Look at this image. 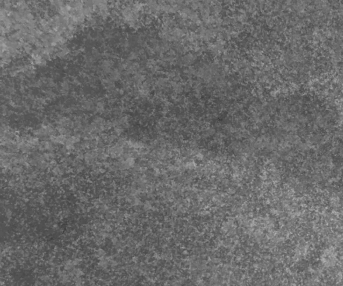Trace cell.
<instances>
[{
  "label": "cell",
  "mask_w": 343,
  "mask_h": 286,
  "mask_svg": "<svg viewBox=\"0 0 343 286\" xmlns=\"http://www.w3.org/2000/svg\"><path fill=\"white\" fill-rule=\"evenodd\" d=\"M91 53L95 60H99V59L102 57L101 54H100V52L98 51L97 48H93L91 49Z\"/></svg>",
  "instance_id": "obj_2"
},
{
  "label": "cell",
  "mask_w": 343,
  "mask_h": 286,
  "mask_svg": "<svg viewBox=\"0 0 343 286\" xmlns=\"http://www.w3.org/2000/svg\"><path fill=\"white\" fill-rule=\"evenodd\" d=\"M61 89L64 91H69L70 89V84L69 83V81L67 80H64L62 83H61Z\"/></svg>",
  "instance_id": "obj_3"
},
{
  "label": "cell",
  "mask_w": 343,
  "mask_h": 286,
  "mask_svg": "<svg viewBox=\"0 0 343 286\" xmlns=\"http://www.w3.org/2000/svg\"><path fill=\"white\" fill-rule=\"evenodd\" d=\"M137 57V54L136 52H130V53H128L127 54V60H134L135 59H136Z\"/></svg>",
  "instance_id": "obj_4"
},
{
  "label": "cell",
  "mask_w": 343,
  "mask_h": 286,
  "mask_svg": "<svg viewBox=\"0 0 343 286\" xmlns=\"http://www.w3.org/2000/svg\"><path fill=\"white\" fill-rule=\"evenodd\" d=\"M121 73L117 69V68L113 69L112 71H111V73L109 74V78H110L113 82H116L118 81V80H119L121 79Z\"/></svg>",
  "instance_id": "obj_1"
}]
</instances>
